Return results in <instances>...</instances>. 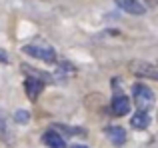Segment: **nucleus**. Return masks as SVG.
Returning <instances> with one entry per match:
<instances>
[{
    "instance_id": "nucleus-1",
    "label": "nucleus",
    "mask_w": 158,
    "mask_h": 148,
    "mask_svg": "<svg viewBox=\"0 0 158 148\" xmlns=\"http://www.w3.org/2000/svg\"><path fill=\"white\" fill-rule=\"evenodd\" d=\"M132 98H134V104L138 106V110H142V112H148L154 106V92L150 90V86L142 84V82L132 86Z\"/></svg>"
},
{
    "instance_id": "nucleus-2",
    "label": "nucleus",
    "mask_w": 158,
    "mask_h": 148,
    "mask_svg": "<svg viewBox=\"0 0 158 148\" xmlns=\"http://www.w3.org/2000/svg\"><path fill=\"white\" fill-rule=\"evenodd\" d=\"M22 52L36 60H40V62H46V64L56 62V50L52 46H48V44H26L22 48Z\"/></svg>"
},
{
    "instance_id": "nucleus-3",
    "label": "nucleus",
    "mask_w": 158,
    "mask_h": 148,
    "mask_svg": "<svg viewBox=\"0 0 158 148\" xmlns=\"http://www.w3.org/2000/svg\"><path fill=\"white\" fill-rule=\"evenodd\" d=\"M44 78L40 76H34V74H28L26 80H24V90H26V96L30 98V100H38L40 92L44 90Z\"/></svg>"
},
{
    "instance_id": "nucleus-4",
    "label": "nucleus",
    "mask_w": 158,
    "mask_h": 148,
    "mask_svg": "<svg viewBox=\"0 0 158 148\" xmlns=\"http://www.w3.org/2000/svg\"><path fill=\"white\" fill-rule=\"evenodd\" d=\"M130 70L136 74V76L142 78H150V80H156L158 78V70L152 62H146V60H134L130 64Z\"/></svg>"
},
{
    "instance_id": "nucleus-5",
    "label": "nucleus",
    "mask_w": 158,
    "mask_h": 148,
    "mask_svg": "<svg viewBox=\"0 0 158 148\" xmlns=\"http://www.w3.org/2000/svg\"><path fill=\"white\" fill-rule=\"evenodd\" d=\"M116 6L120 10H124L126 14H132V16H142L146 12V6L140 0H116Z\"/></svg>"
},
{
    "instance_id": "nucleus-6",
    "label": "nucleus",
    "mask_w": 158,
    "mask_h": 148,
    "mask_svg": "<svg viewBox=\"0 0 158 148\" xmlns=\"http://www.w3.org/2000/svg\"><path fill=\"white\" fill-rule=\"evenodd\" d=\"M110 108L116 116H126V114L130 112V98H128L126 94H116L110 102Z\"/></svg>"
},
{
    "instance_id": "nucleus-7",
    "label": "nucleus",
    "mask_w": 158,
    "mask_h": 148,
    "mask_svg": "<svg viewBox=\"0 0 158 148\" xmlns=\"http://www.w3.org/2000/svg\"><path fill=\"white\" fill-rule=\"evenodd\" d=\"M42 142H44V146H48V148H66L64 136H62L60 132H56V130H46V132L42 134Z\"/></svg>"
},
{
    "instance_id": "nucleus-8",
    "label": "nucleus",
    "mask_w": 158,
    "mask_h": 148,
    "mask_svg": "<svg viewBox=\"0 0 158 148\" xmlns=\"http://www.w3.org/2000/svg\"><path fill=\"white\" fill-rule=\"evenodd\" d=\"M104 132H106V136L110 138V142L116 144V146H122L124 142H126V130H124L122 126H108Z\"/></svg>"
},
{
    "instance_id": "nucleus-9",
    "label": "nucleus",
    "mask_w": 158,
    "mask_h": 148,
    "mask_svg": "<svg viewBox=\"0 0 158 148\" xmlns=\"http://www.w3.org/2000/svg\"><path fill=\"white\" fill-rule=\"evenodd\" d=\"M148 124H150V116H148V112H142V110H138L136 114H132L130 126H132L134 130H146Z\"/></svg>"
},
{
    "instance_id": "nucleus-10",
    "label": "nucleus",
    "mask_w": 158,
    "mask_h": 148,
    "mask_svg": "<svg viewBox=\"0 0 158 148\" xmlns=\"http://www.w3.org/2000/svg\"><path fill=\"white\" fill-rule=\"evenodd\" d=\"M0 138H2V140H8V138H10V126H8V120H6L2 110H0Z\"/></svg>"
},
{
    "instance_id": "nucleus-11",
    "label": "nucleus",
    "mask_w": 158,
    "mask_h": 148,
    "mask_svg": "<svg viewBox=\"0 0 158 148\" xmlns=\"http://www.w3.org/2000/svg\"><path fill=\"white\" fill-rule=\"evenodd\" d=\"M28 120H30V112H26V110H18V112H14V122H16V124H26Z\"/></svg>"
},
{
    "instance_id": "nucleus-12",
    "label": "nucleus",
    "mask_w": 158,
    "mask_h": 148,
    "mask_svg": "<svg viewBox=\"0 0 158 148\" xmlns=\"http://www.w3.org/2000/svg\"><path fill=\"white\" fill-rule=\"evenodd\" d=\"M56 128H60V130H64V134H86L82 128H70V126H56Z\"/></svg>"
},
{
    "instance_id": "nucleus-13",
    "label": "nucleus",
    "mask_w": 158,
    "mask_h": 148,
    "mask_svg": "<svg viewBox=\"0 0 158 148\" xmlns=\"http://www.w3.org/2000/svg\"><path fill=\"white\" fill-rule=\"evenodd\" d=\"M8 62V54L4 50H0V64H6Z\"/></svg>"
},
{
    "instance_id": "nucleus-14",
    "label": "nucleus",
    "mask_w": 158,
    "mask_h": 148,
    "mask_svg": "<svg viewBox=\"0 0 158 148\" xmlns=\"http://www.w3.org/2000/svg\"><path fill=\"white\" fill-rule=\"evenodd\" d=\"M72 148H86V146H82V144H76V146H72Z\"/></svg>"
}]
</instances>
